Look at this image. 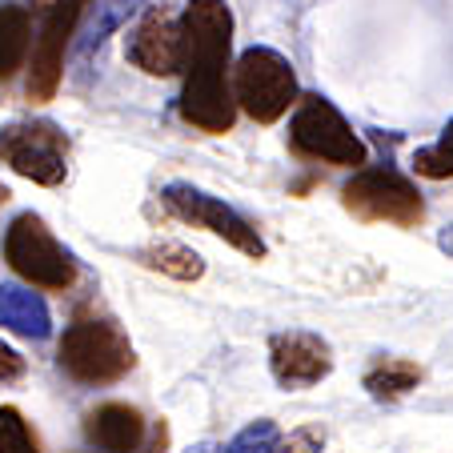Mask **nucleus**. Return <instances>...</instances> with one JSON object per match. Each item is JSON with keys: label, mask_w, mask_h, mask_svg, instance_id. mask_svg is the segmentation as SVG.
I'll return each instance as SVG.
<instances>
[{"label": "nucleus", "mask_w": 453, "mask_h": 453, "mask_svg": "<svg viewBox=\"0 0 453 453\" xmlns=\"http://www.w3.org/2000/svg\"><path fill=\"white\" fill-rule=\"evenodd\" d=\"M133 345L117 321L85 317L73 321L60 337V369L81 385H112L133 369Z\"/></svg>", "instance_id": "f257e3e1"}, {"label": "nucleus", "mask_w": 453, "mask_h": 453, "mask_svg": "<svg viewBox=\"0 0 453 453\" xmlns=\"http://www.w3.org/2000/svg\"><path fill=\"white\" fill-rule=\"evenodd\" d=\"M233 104L245 109L257 125H273L297 104V73L277 49L253 44L233 65Z\"/></svg>", "instance_id": "f03ea898"}, {"label": "nucleus", "mask_w": 453, "mask_h": 453, "mask_svg": "<svg viewBox=\"0 0 453 453\" xmlns=\"http://www.w3.org/2000/svg\"><path fill=\"white\" fill-rule=\"evenodd\" d=\"M289 145L297 157L305 161H321V165H365V145L349 128V120L334 109V101L326 96H297V112L289 120Z\"/></svg>", "instance_id": "7ed1b4c3"}, {"label": "nucleus", "mask_w": 453, "mask_h": 453, "mask_svg": "<svg viewBox=\"0 0 453 453\" xmlns=\"http://www.w3.org/2000/svg\"><path fill=\"white\" fill-rule=\"evenodd\" d=\"M342 205L357 221H369V225H402V229H413L426 217L418 185L410 177H402L397 169H389V165H373V169L353 173V180L342 188Z\"/></svg>", "instance_id": "20e7f679"}, {"label": "nucleus", "mask_w": 453, "mask_h": 453, "mask_svg": "<svg viewBox=\"0 0 453 453\" xmlns=\"http://www.w3.org/2000/svg\"><path fill=\"white\" fill-rule=\"evenodd\" d=\"M4 261L36 289L60 293L77 281V261H73L69 249L52 237L49 225L36 213H20L9 225V233H4Z\"/></svg>", "instance_id": "39448f33"}, {"label": "nucleus", "mask_w": 453, "mask_h": 453, "mask_svg": "<svg viewBox=\"0 0 453 453\" xmlns=\"http://www.w3.org/2000/svg\"><path fill=\"white\" fill-rule=\"evenodd\" d=\"M233 49V12L225 0H188L180 17V73L225 77Z\"/></svg>", "instance_id": "423d86ee"}, {"label": "nucleus", "mask_w": 453, "mask_h": 453, "mask_svg": "<svg viewBox=\"0 0 453 453\" xmlns=\"http://www.w3.org/2000/svg\"><path fill=\"white\" fill-rule=\"evenodd\" d=\"M0 161L33 185L57 188L69 173V141L52 120H20L0 128Z\"/></svg>", "instance_id": "0eeeda50"}, {"label": "nucleus", "mask_w": 453, "mask_h": 453, "mask_svg": "<svg viewBox=\"0 0 453 453\" xmlns=\"http://www.w3.org/2000/svg\"><path fill=\"white\" fill-rule=\"evenodd\" d=\"M161 201L177 221L193 225V229H209L213 237H221L225 245H233V249H241L245 257H265V241L257 237L253 225H249L237 209L225 205V201L209 197V193H201V188H193V185H180V180L165 188Z\"/></svg>", "instance_id": "6e6552de"}, {"label": "nucleus", "mask_w": 453, "mask_h": 453, "mask_svg": "<svg viewBox=\"0 0 453 453\" xmlns=\"http://www.w3.org/2000/svg\"><path fill=\"white\" fill-rule=\"evenodd\" d=\"M85 4L88 0H60L57 9H49L41 36L33 44V60H28V101H52L57 96L60 73H65V49L77 36Z\"/></svg>", "instance_id": "1a4fd4ad"}, {"label": "nucleus", "mask_w": 453, "mask_h": 453, "mask_svg": "<svg viewBox=\"0 0 453 453\" xmlns=\"http://www.w3.org/2000/svg\"><path fill=\"white\" fill-rule=\"evenodd\" d=\"M269 369L285 389H305V385H317L321 377H329L334 353L317 334L289 329V334H273V342H269Z\"/></svg>", "instance_id": "9d476101"}, {"label": "nucleus", "mask_w": 453, "mask_h": 453, "mask_svg": "<svg viewBox=\"0 0 453 453\" xmlns=\"http://www.w3.org/2000/svg\"><path fill=\"white\" fill-rule=\"evenodd\" d=\"M128 60L149 77L180 73V20L169 9H149L145 20L128 36Z\"/></svg>", "instance_id": "9b49d317"}, {"label": "nucleus", "mask_w": 453, "mask_h": 453, "mask_svg": "<svg viewBox=\"0 0 453 453\" xmlns=\"http://www.w3.org/2000/svg\"><path fill=\"white\" fill-rule=\"evenodd\" d=\"M180 117L201 133H229L237 120V104H233V88L225 85V77H185Z\"/></svg>", "instance_id": "f8f14e48"}, {"label": "nucleus", "mask_w": 453, "mask_h": 453, "mask_svg": "<svg viewBox=\"0 0 453 453\" xmlns=\"http://www.w3.org/2000/svg\"><path fill=\"white\" fill-rule=\"evenodd\" d=\"M85 437L101 453H137L145 441V418L125 402H104L85 418Z\"/></svg>", "instance_id": "ddd939ff"}, {"label": "nucleus", "mask_w": 453, "mask_h": 453, "mask_svg": "<svg viewBox=\"0 0 453 453\" xmlns=\"http://www.w3.org/2000/svg\"><path fill=\"white\" fill-rule=\"evenodd\" d=\"M0 326L20 337L44 342V337L52 334V317H49V305L41 301V293L4 285V289H0Z\"/></svg>", "instance_id": "4468645a"}, {"label": "nucleus", "mask_w": 453, "mask_h": 453, "mask_svg": "<svg viewBox=\"0 0 453 453\" xmlns=\"http://www.w3.org/2000/svg\"><path fill=\"white\" fill-rule=\"evenodd\" d=\"M141 4H145V0H88L85 12H81V25H77V52L81 57H93V52L141 9Z\"/></svg>", "instance_id": "2eb2a0df"}, {"label": "nucleus", "mask_w": 453, "mask_h": 453, "mask_svg": "<svg viewBox=\"0 0 453 453\" xmlns=\"http://www.w3.org/2000/svg\"><path fill=\"white\" fill-rule=\"evenodd\" d=\"M33 49V20L20 4H0V81H12Z\"/></svg>", "instance_id": "dca6fc26"}, {"label": "nucleus", "mask_w": 453, "mask_h": 453, "mask_svg": "<svg viewBox=\"0 0 453 453\" xmlns=\"http://www.w3.org/2000/svg\"><path fill=\"white\" fill-rule=\"evenodd\" d=\"M421 381V369L405 357H381L377 365L365 369V389L377 402H397Z\"/></svg>", "instance_id": "f3484780"}, {"label": "nucleus", "mask_w": 453, "mask_h": 453, "mask_svg": "<svg viewBox=\"0 0 453 453\" xmlns=\"http://www.w3.org/2000/svg\"><path fill=\"white\" fill-rule=\"evenodd\" d=\"M137 261L145 269H157V273L173 277V281H197V277L205 273L201 257L193 253V249H185V245H173V241H161V245L141 249Z\"/></svg>", "instance_id": "a211bd4d"}, {"label": "nucleus", "mask_w": 453, "mask_h": 453, "mask_svg": "<svg viewBox=\"0 0 453 453\" xmlns=\"http://www.w3.org/2000/svg\"><path fill=\"white\" fill-rule=\"evenodd\" d=\"M413 169H418L421 177H429V180L453 177V120L441 128V137H437L434 145H426V149L413 153Z\"/></svg>", "instance_id": "6ab92c4d"}, {"label": "nucleus", "mask_w": 453, "mask_h": 453, "mask_svg": "<svg viewBox=\"0 0 453 453\" xmlns=\"http://www.w3.org/2000/svg\"><path fill=\"white\" fill-rule=\"evenodd\" d=\"M0 453H41L25 413L17 405H0Z\"/></svg>", "instance_id": "aec40b11"}, {"label": "nucleus", "mask_w": 453, "mask_h": 453, "mask_svg": "<svg viewBox=\"0 0 453 453\" xmlns=\"http://www.w3.org/2000/svg\"><path fill=\"white\" fill-rule=\"evenodd\" d=\"M277 441H281L277 426L261 418V421H249V426L225 445V453H277Z\"/></svg>", "instance_id": "412c9836"}, {"label": "nucleus", "mask_w": 453, "mask_h": 453, "mask_svg": "<svg viewBox=\"0 0 453 453\" xmlns=\"http://www.w3.org/2000/svg\"><path fill=\"white\" fill-rule=\"evenodd\" d=\"M321 445H326V434H321V429L301 426V429H293L289 437L277 441V453H321Z\"/></svg>", "instance_id": "4be33fe9"}, {"label": "nucleus", "mask_w": 453, "mask_h": 453, "mask_svg": "<svg viewBox=\"0 0 453 453\" xmlns=\"http://www.w3.org/2000/svg\"><path fill=\"white\" fill-rule=\"evenodd\" d=\"M20 373H25V357L0 342V385H4V381H17Z\"/></svg>", "instance_id": "5701e85b"}, {"label": "nucleus", "mask_w": 453, "mask_h": 453, "mask_svg": "<svg viewBox=\"0 0 453 453\" xmlns=\"http://www.w3.org/2000/svg\"><path fill=\"white\" fill-rule=\"evenodd\" d=\"M145 453H169V426H165V421L153 429V437H149V449H145Z\"/></svg>", "instance_id": "b1692460"}, {"label": "nucleus", "mask_w": 453, "mask_h": 453, "mask_svg": "<svg viewBox=\"0 0 453 453\" xmlns=\"http://www.w3.org/2000/svg\"><path fill=\"white\" fill-rule=\"evenodd\" d=\"M185 453H221L217 445H209V441H201V445H193V449H185Z\"/></svg>", "instance_id": "393cba45"}, {"label": "nucleus", "mask_w": 453, "mask_h": 453, "mask_svg": "<svg viewBox=\"0 0 453 453\" xmlns=\"http://www.w3.org/2000/svg\"><path fill=\"white\" fill-rule=\"evenodd\" d=\"M57 4H60V0H33V9H44V12L57 9Z\"/></svg>", "instance_id": "a878e982"}, {"label": "nucleus", "mask_w": 453, "mask_h": 453, "mask_svg": "<svg viewBox=\"0 0 453 453\" xmlns=\"http://www.w3.org/2000/svg\"><path fill=\"white\" fill-rule=\"evenodd\" d=\"M441 249H449V253H453V229H449V233H445V237H441Z\"/></svg>", "instance_id": "bb28decb"}, {"label": "nucleus", "mask_w": 453, "mask_h": 453, "mask_svg": "<svg viewBox=\"0 0 453 453\" xmlns=\"http://www.w3.org/2000/svg\"><path fill=\"white\" fill-rule=\"evenodd\" d=\"M4 201H9V188H4V185H0V205H4Z\"/></svg>", "instance_id": "cd10ccee"}]
</instances>
